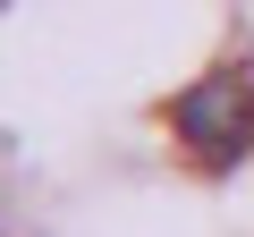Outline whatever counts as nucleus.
Here are the masks:
<instances>
[{"label":"nucleus","mask_w":254,"mask_h":237,"mask_svg":"<svg viewBox=\"0 0 254 237\" xmlns=\"http://www.w3.org/2000/svg\"><path fill=\"white\" fill-rule=\"evenodd\" d=\"M170 136L203 161V170H237L254 153V76L246 68H212L170 102Z\"/></svg>","instance_id":"nucleus-1"}]
</instances>
